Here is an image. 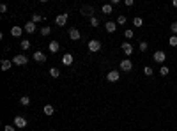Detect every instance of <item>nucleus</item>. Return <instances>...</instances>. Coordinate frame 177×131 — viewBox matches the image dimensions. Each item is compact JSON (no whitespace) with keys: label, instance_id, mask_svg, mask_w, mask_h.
Here are the masks:
<instances>
[{"label":"nucleus","instance_id":"7","mask_svg":"<svg viewBox=\"0 0 177 131\" xmlns=\"http://www.w3.org/2000/svg\"><path fill=\"white\" fill-rule=\"evenodd\" d=\"M80 13H82L83 16H92V14H94V7H92V6H82Z\"/></svg>","mask_w":177,"mask_h":131},{"label":"nucleus","instance_id":"14","mask_svg":"<svg viewBox=\"0 0 177 131\" xmlns=\"http://www.w3.org/2000/svg\"><path fill=\"white\" fill-rule=\"evenodd\" d=\"M122 52L126 55H131L133 53V46H131V43H122Z\"/></svg>","mask_w":177,"mask_h":131},{"label":"nucleus","instance_id":"22","mask_svg":"<svg viewBox=\"0 0 177 131\" xmlns=\"http://www.w3.org/2000/svg\"><path fill=\"white\" fill-rule=\"evenodd\" d=\"M126 21H128V18H126L124 14H121V16L117 18V25H124V23H126Z\"/></svg>","mask_w":177,"mask_h":131},{"label":"nucleus","instance_id":"17","mask_svg":"<svg viewBox=\"0 0 177 131\" xmlns=\"http://www.w3.org/2000/svg\"><path fill=\"white\" fill-rule=\"evenodd\" d=\"M43 112H44V115H53V114H55V108H53L52 105H46V106L43 108Z\"/></svg>","mask_w":177,"mask_h":131},{"label":"nucleus","instance_id":"3","mask_svg":"<svg viewBox=\"0 0 177 131\" xmlns=\"http://www.w3.org/2000/svg\"><path fill=\"white\" fill-rule=\"evenodd\" d=\"M14 126L16 128H27V119L21 117V115H16L14 117Z\"/></svg>","mask_w":177,"mask_h":131},{"label":"nucleus","instance_id":"13","mask_svg":"<svg viewBox=\"0 0 177 131\" xmlns=\"http://www.w3.org/2000/svg\"><path fill=\"white\" fill-rule=\"evenodd\" d=\"M59 48H60V45H59L57 41H52L50 45H48V50H50L52 53H57V52H59Z\"/></svg>","mask_w":177,"mask_h":131},{"label":"nucleus","instance_id":"11","mask_svg":"<svg viewBox=\"0 0 177 131\" xmlns=\"http://www.w3.org/2000/svg\"><path fill=\"white\" fill-rule=\"evenodd\" d=\"M105 27H106V32L112 34V32H115V30H117V21H108V23H106Z\"/></svg>","mask_w":177,"mask_h":131},{"label":"nucleus","instance_id":"1","mask_svg":"<svg viewBox=\"0 0 177 131\" xmlns=\"http://www.w3.org/2000/svg\"><path fill=\"white\" fill-rule=\"evenodd\" d=\"M27 62H29V57H25V55H16L13 59V64H16V66H25Z\"/></svg>","mask_w":177,"mask_h":131},{"label":"nucleus","instance_id":"5","mask_svg":"<svg viewBox=\"0 0 177 131\" xmlns=\"http://www.w3.org/2000/svg\"><path fill=\"white\" fill-rule=\"evenodd\" d=\"M88 50H91V52H99V50H101V43L96 41V39L88 41Z\"/></svg>","mask_w":177,"mask_h":131},{"label":"nucleus","instance_id":"24","mask_svg":"<svg viewBox=\"0 0 177 131\" xmlns=\"http://www.w3.org/2000/svg\"><path fill=\"white\" fill-rule=\"evenodd\" d=\"M170 71H168V68H167V66H161V68H160V75L161 76H167Z\"/></svg>","mask_w":177,"mask_h":131},{"label":"nucleus","instance_id":"37","mask_svg":"<svg viewBox=\"0 0 177 131\" xmlns=\"http://www.w3.org/2000/svg\"><path fill=\"white\" fill-rule=\"evenodd\" d=\"M172 6H174V7H177V0H174V2H172Z\"/></svg>","mask_w":177,"mask_h":131},{"label":"nucleus","instance_id":"9","mask_svg":"<svg viewBox=\"0 0 177 131\" xmlns=\"http://www.w3.org/2000/svg\"><path fill=\"white\" fill-rule=\"evenodd\" d=\"M32 57H34V60H36V62H44V60H46V55H44L43 52H34V55H32Z\"/></svg>","mask_w":177,"mask_h":131},{"label":"nucleus","instance_id":"18","mask_svg":"<svg viewBox=\"0 0 177 131\" xmlns=\"http://www.w3.org/2000/svg\"><path fill=\"white\" fill-rule=\"evenodd\" d=\"M101 11H103L105 14H112V11H114V6H112V4H105V6L101 7Z\"/></svg>","mask_w":177,"mask_h":131},{"label":"nucleus","instance_id":"10","mask_svg":"<svg viewBox=\"0 0 177 131\" xmlns=\"http://www.w3.org/2000/svg\"><path fill=\"white\" fill-rule=\"evenodd\" d=\"M73 60H75V59H73V55H71V53H66V55L62 57V64H64V66H71V64H73Z\"/></svg>","mask_w":177,"mask_h":131},{"label":"nucleus","instance_id":"23","mask_svg":"<svg viewBox=\"0 0 177 131\" xmlns=\"http://www.w3.org/2000/svg\"><path fill=\"white\" fill-rule=\"evenodd\" d=\"M142 23H144V20H142V18H138V16H137L135 20H133V25H135V27H142Z\"/></svg>","mask_w":177,"mask_h":131},{"label":"nucleus","instance_id":"38","mask_svg":"<svg viewBox=\"0 0 177 131\" xmlns=\"http://www.w3.org/2000/svg\"><path fill=\"white\" fill-rule=\"evenodd\" d=\"M52 131H53V129H52Z\"/></svg>","mask_w":177,"mask_h":131},{"label":"nucleus","instance_id":"36","mask_svg":"<svg viewBox=\"0 0 177 131\" xmlns=\"http://www.w3.org/2000/svg\"><path fill=\"white\" fill-rule=\"evenodd\" d=\"M6 11H7V6L2 4V6H0V13H6Z\"/></svg>","mask_w":177,"mask_h":131},{"label":"nucleus","instance_id":"15","mask_svg":"<svg viewBox=\"0 0 177 131\" xmlns=\"http://www.w3.org/2000/svg\"><path fill=\"white\" fill-rule=\"evenodd\" d=\"M21 34H23V29H21V27H13V29H11V36L20 37Z\"/></svg>","mask_w":177,"mask_h":131},{"label":"nucleus","instance_id":"26","mask_svg":"<svg viewBox=\"0 0 177 131\" xmlns=\"http://www.w3.org/2000/svg\"><path fill=\"white\" fill-rule=\"evenodd\" d=\"M41 20H43V16H41V14H32V23H39Z\"/></svg>","mask_w":177,"mask_h":131},{"label":"nucleus","instance_id":"12","mask_svg":"<svg viewBox=\"0 0 177 131\" xmlns=\"http://www.w3.org/2000/svg\"><path fill=\"white\" fill-rule=\"evenodd\" d=\"M69 37H71L73 41H78V39L82 37V36H80V30H78V29H71V30H69Z\"/></svg>","mask_w":177,"mask_h":131},{"label":"nucleus","instance_id":"27","mask_svg":"<svg viewBox=\"0 0 177 131\" xmlns=\"http://www.w3.org/2000/svg\"><path fill=\"white\" fill-rule=\"evenodd\" d=\"M20 103H21V105H23V106H27V105L30 103V98H29V96H23V98H21V99H20Z\"/></svg>","mask_w":177,"mask_h":131},{"label":"nucleus","instance_id":"31","mask_svg":"<svg viewBox=\"0 0 177 131\" xmlns=\"http://www.w3.org/2000/svg\"><path fill=\"white\" fill-rule=\"evenodd\" d=\"M91 25H92V27H98V25H99V20H98L96 16H92V18H91Z\"/></svg>","mask_w":177,"mask_h":131},{"label":"nucleus","instance_id":"32","mask_svg":"<svg viewBox=\"0 0 177 131\" xmlns=\"http://www.w3.org/2000/svg\"><path fill=\"white\" fill-rule=\"evenodd\" d=\"M170 30L174 32V36H177V21H174V23L170 25Z\"/></svg>","mask_w":177,"mask_h":131},{"label":"nucleus","instance_id":"34","mask_svg":"<svg viewBox=\"0 0 177 131\" xmlns=\"http://www.w3.org/2000/svg\"><path fill=\"white\" fill-rule=\"evenodd\" d=\"M4 131H16L14 126H4Z\"/></svg>","mask_w":177,"mask_h":131},{"label":"nucleus","instance_id":"2","mask_svg":"<svg viewBox=\"0 0 177 131\" xmlns=\"http://www.w3.org/2000/svg\"><path fill=\"white\" fill-rule=\"evenodd\" d=\"M121 71H124V73H128V71H131L133 69V64H131V60H128V59H124L122 62H121Z\"/></svg>","mask_w":177,"mask_h":131},{"label":"nucleus","instance_id":"30","mask_svg":"<svg viewBox=\"0 0 177 131\" xmlns=\"http://www.w3.org/2000/svg\"><path fill=\"white\" fill-rule=\"evenodd\" d=\"M133 36H135V34H133V30H124V37L126 39H133Z\"/></svg>","mask_w":177,"mask_h":131},{"label":"nucleus","instance_id":"6","mask_svg":"<svg viewBox=\"0 0 177 131\" xmlns=\"http://www.w3.org/2000/svg\"><path fill=\"white\" fill-rule=\"evenodd\" d=\"M152 57H154V60H156V62H160V64H163V62L167 60V55H165V52H161V50H158V52L154 53Z\"/></svg>","mask_w":177,"mask_h":131},{"label":"nucleus","instance_id":"16","mask_svg":"<svg viewBox=\"0 0 177 131\" xmlns=\"http://www.w3.org/2000/svg\"><path fill=\"white\" fill-rule=\"evenodd\" d=\"M25 32H29V34H34V32H36V23H32V21L25 23Z\"/></svg>","mask_w":177,"mask_h":131},{"label":"nucleus","instance_id":"25","mask_svg":"<svg viewBox=\"0 0 177 131\" xmlns=\"http://www.w3.org/2000/svg\"><path fill=\"white\" fill-rule=\"evenodd\" d=\"M168 45H170V46H177V36H172V37L168 39Z\"/></svg>","mask_w":177,"mask_h":131},{"label":"nucleus","instance_id":"21","mask_svg":"<svg viewBox=\"0 0 177 131\" xmlns=\"http://www.w3.org/2000/svg\"><path fill=\"white\" fill-rule=\"evenodd\" d=\"M20 46H21V50H29V48H30V41H27V39H25V41H21V43H20Z\"/></svg>","mask_w":177,"mask_h":131},{"label":"nucleus","instance_id":"33","mask_svg":"<svg viewBox=\"0 0 177 131\" xmlns=\"http://www.w3.org/2000/svg\"><path fill=\"white\" fill-rule=\"evenodd\" d=\"M147 48H149L147 43H140V52H147Z\"/></svg>","mask_w":177,"mask_h":131},{"label":"nucleus","instance_id":"28","mask_svg":"<svg viewBox=\"0 0 177 131\" xmlns=\"http://www.w3.org/2000/svg\"><path fill=\"white\" fill-rule=\"evenodd\" d=\"M50 32H52L50 27H43V29H41V34H43V36H50Z\"/></svg>","mask_w":177,"mask_h":131},{"label":"nucleus","instance_id":"8","mask_svg":"<svg viewBox=\"0 0 177 131\" xmlns=\"http://www.w3.org/2000/svg\"><path fill=\"white\" fill-rule=\"evenodd\" d=\"M119 78H121V73L119 71H110L106 75V80L108 82H119Z\"/></svg>","mask_w":177,"mask_h":131},{"label":"nucleus","instance_id":"4","mask_svg":"<svg viewBox=\"0 0 177 131\" xmlns=\"http://www.w3.org/2000/svg\"><path fill=\"white\" fill-rule=\"evenodd\" d=\"M68 16H69L68 13H64V14H59V16L55 18V23H57L59 27H64V25H66V21H68Z\"/></svg>","mask_w":177,"mask_h":131},{"label":"nucleus","instance_id":"35","mask_svg":"<svg viewBox=\"0 0 177 131\" xmlns=\"http://www.w3.org/2000/svg\"><path fill=\"white\" fill-rule=\"evenodd\" d=\"M124 6H128V7H131V6H133V0H124Z\"/></svg>","mask_w":177,"mask_h":131},{"label":"nucleus","instance_id":"19","mask_svg":"<svg viewBox=\"0 0 177 131\" xmlns=\"http://www.w3.org/2000/svg\"><path fill=\"white\" fill-rule=\"evenodd\" d=\"M0 68H2V71H9L11 69V60H2L0 62Z\"/></svg>","mask_w":177,"mask_h":131},{"label":"nucleus","instance_id":"29","mask_svg":"<svg viewBox=\"0 0 177 131\" xmlns=\"http://www.w3.org/2000/svg\"><path fill=\"white\" fill-rule=\"evenodd\" d=\"M144 73H145V76H152V68L145 66V68H144Z\"/></svg>","mask_w":177,"mask_h":131},{"label":"nucleus","instance_id":"20","mask_svg":"<svg viewBox=\"0 0 177 131\" xmlns=\"http://www.w3.org/2000/svg\"><path fill=\"white\" fill-rule=\"evenodd\" d=\"M50 76H52V78H59V76H60V71H59L57 68H52V69H50Z\"/></svg>","mask_w":177,"mask_h":131}]
</instances>
